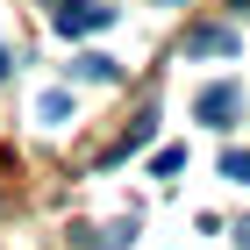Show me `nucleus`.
Instances as JSON below:
<instances>
[{
  "instance_id": "f257e3e1",
  "label": "nucleus",
  "mask_w": 250,
  "mask_h": 250,
  "mask_svg": "<svg viewBox=\"0 0 250 250\" xmlns=\"http://www.w3.org/2000/svg\"><path fill=\"white\" fill-rule=\"evenodd\" d=\"M93 29H115V7H100V0H58V36H93Z\"/></svg>"
},
{
  "instance_id": "f03ea898",
  "label": "nucleus",
  "mask_w": 250,
  "mask_h": 250,
  "mask_svg": "<svg viewBox=\"0 0 250 250\" xmlns=\"http://www.w3.org/2000/svg\"><path fill=\"white\" fill-rule=\"evenodd\" d=\"M236 107H243V93H236V86H208V93L193 100V115L208 122V129H229V122H236Z\"/></svg>"
},
{
  "instance_id": "7ed1b4c3",
  "label": "nucleus",
  "mask_w": 250,
  "mask_h": 250,
  "mask_svg": "<svg viewBox=\"0 0 250 250\" xmlns=\"http://www.w3.org/2000/svg\"><path fill=\"white\" fill-rule=\"evenodd\" d=\"M236 43H243L236 29H186V58H229Z\"/></svg>"
},
{
  "instance_id": "20e7f679",
  "label": "nucleus",
  "mask_w": 250,
  "mask_h": 250,
  "mask_svg": "<svg viewBox=\"0 0 250 250\" xmlns=\"http://www.w3.org/2000/svg\"><path fill=\"white\" fill-rule=\"evenodd\" d=\"M72 72H79V79H115L122 64L107 58V50H86V58H72Z\"/></svg>"
},
{
  "instance_id": "39448f33",
  "label": "nucleus",
  "mask_w": 250,
  "mask_h": 250,
  "mask_svg": "<svg viewBox=\"0 0 250 250\" xmlns=\"http://www.w3.org/2000/svg\"><path fill=\"white\" fill-rule=\"evenodd\" d=\"M150 136H157V115H143V122H136V129H129V136L115 143V150H107V157H136L143 143H150Z\"/></svg>"
},
{
  "instance_id": "423d86ee",
  "label": "nucleus",
  "mask_w": 250,
  "mask_h": 250,
  "mask_svg": "<svg viewBox=\"0 0 250 250\" xmlns=\"http://www.w3.org/2000/svg\"><path fill=\"white\" fill-rule=\"evenodd\" d=\"M150 172H157V179H172V172H186V150H179V143H172V150H157V157H150Z\"/></svg>"
},
{
  "instance_id": "0eeeda50",
  "label": "nucleus",
  "mask_w": 250,
  "mask_h": 250,
  "mask_svg": "<svg viewBox=\"0 0 250 250\" xmlns=\"http://www.w3.org/2000/svg\"><path fill=\"white\" fill-rule=\"evenodd\" d=\"M36 115H43V122H64V115H72V93H43Z\"/></svg>"
},
{
  "instance_id": "6e6552de",
  "label": "nucleus",
  "mask_w": 250,
  "mask_h": 250,
  "mask_svg": "<svg viewBox=\"0 0 250 250\" xmlns=\"http://www.w3.org/2000/svg\"><path fill=\"white\" fill-rule=\"evenodd\" d=\"M222 179H236V186H250V150H229V157H222Z\"/></svg>"
},
{
  "instance_id": "1a4fd4ad",
  "label": "nucleus",
  "mask_w": 250,
  "mask_h": 250,
  "mask_svg": "<svg viewBox=\"0 0 250 250\" xmlns=\"http://www.w3.org/2000/svg\"><path fill=\"white\" fill-rule=\"evenodd\" d=\"M0 79H7V43H0Z\"/></svg>"
},
{
  "instance_id": "9d476101",
  "label": "nucleus",
  "mask_w": 250,
  "mask_h": 250,
  "mask_svg": "<svg viewBox=\"0 0 250 250\" xmlns=\"http://www.w3.org/2000/svg\"><path fill=\"white\" fill-rule=\"evenodd\" d=\"M236 236H243V243H250V222H243V229H236Z\"/></svg>"
},
{
  "instance_id": "9b49d317",
  "label": "nucleus",
  "mask_w": 250,
  "mask_h": 250,
  "mask_svg": "<svg viewBox=\"0 0 250 250\" xmlns=\"http://www.w3.org/2000/svg\"><path fill=\"white\" fill-rule=\"evenodd\" d=\"M236 7H250V0H236Z\"/></svg>"
}]
</instances>
